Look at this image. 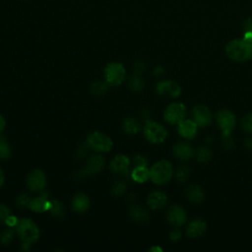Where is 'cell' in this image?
<instances>
[{
	"label": "cell",
	"mask_w": 252,
	"mask_h": 252,
	"mask_svg": "<svg viewBox=\"0 0 252 252\" xmlns=\"http://www.w3.org/2000/svg\"><path fill=\"white\" fill-rule=\"evenodd\" d=\"M192 116L198 127H207L212 123V113L205 104H197L192 109Z\"/></svg>",
	"instance_id": "obj_11"
},
{
	"label": "cell",
	"mask_w": 252,
	"mask_h": 252,
	"mask_svg": "<svg viewBox=\"0 0 252 252\" xmlns=\"http://www.w3.org/2000/svg\"><path fill=\"white\" fill-rule=\"evenodd\" d=\"M104 158L100 155H94V156H91L87 162H86V165L85 167L79 171L81 174L79 173H75V175H80L79 178H82L86 175H94L96 173H98L104 166Z\"/></svg>",
	"instance_id": "obj_9"
},
{
	"label": "cell",
	"mask_w": 252,
	"mask_h": 252,
	"mask_svg": "<svg viewBox=\"0 0 252 252\" xmlns=\"http://www.w3.org/2000/svg\"><path fill=\"white\" fill-rule=\"evenodd\" d=\"M88 149H89V147H88V145L86 144V142H85L84 144L80 145V147L78 148V150H77V152H76V157H77V158H79V159L83 158L86 156V153H87Z\"/></svg>",
	"instance_id": "obj_38"
},
{
	"label": "cell",
	"mask_w": 252,
	"mask_h": 252,
	"mask_svg": "<svg viewBox=\"0 0 252 252\" xmlns=\"http://www.w3.org/2000/svg\"><path fill=\"white\" fill-rule=\"evenodd\" d=\"M190 172H191V169L187 166V165H183V166H180L176 172H175V176H176V179L179 181V182H184L188 179L189 175H190Z\"/></svg>",
	"instance_id": "obj_31"
},
{
	"label": "cell",
	"mask_w": 252,
	"mask_h": 252,
	"mask_svg": "<svg viewBox=\"0 0 252 252\" xmlns=\"http://www.w3.org/2000/svg\"><path fill=\"white\" fill-rule=\"evenodd\" d=\"M133 164H134V166H147L148 161L144 156L137 155L133 158Z\"/></svg>",
	"instance_id": "obj_37"
},
{
	"label": "cell",
	"mask_w": 252,
	"mask_h": 252,
	"mask_svg": "<svg viewBox=\"0 0 252 252\" xmlns=\"http://www.w3.org/2000/svg\"><path fill=\"white\" fill-rule=\"evenodd\" d=\"M122 128H123L124 132H126L130 135H135L138 133V131L140 129V123L134 117H127L122 122Z\"/></svg>",
	"instance_id": "obj_25"
},
{
	"label": "cell",
	"mask_w": 252,
	"mask_h": 252,
	"mask_svg": "<svg viewBox=\"0 0 252 252\" xmlns=\"http://www.w3.org/2000/svg\"><path fill=\"white\" fill-rule=\"evenodd\" d=\"M129 216L134 221L140 222V223L148 221L150 218L148 211L139 205L131 206V208L129 209Z\"/></svg>",
	"instance_id": "obj_21"
},
{
	"label": "cell",
	"mask_w": 252,
	"mask_h": 252,
	"mask_svg": "<svg viewBox=\"0 0 252 252\" xmlns=\"http://www.w3.org/2000/svg\"><path fill=\"white\" fill-rule=\"evenodd\" d=\"M130 175L134 181L143 183L150 178V169L147 166H135Z\"/></svg>",
	"instance_id": "obj_23"
},
{
	"label": "cell",
	"mask_w": 252,
	"mask_h": 252,
	"mask_svg": "<svg viewBox=\"0 0 252 252\" xmlns=\"http://www.w3.org/2000/svg\"><path fill=\"white\" fill-rule=\"evenodd\" d=\"M144 69H145V64H144L143 62H137V63L135 64V69H134V71L139 72V73H142Z\"/></svg>",
	"instance_id": "obj_40"
},
{
	"label": "cell",
	"mask_w": 252,
	"mask_h": 252,
	"mask_svg": "<svg viewBox=\"0 0 252 252\" xmlns=\"http://www.w3.org/2000/svg\"><path fill=\"white\" fill-rule=\"evenodd\" d=\"M31 201L32 199L26 194H21L17 197V205L20 208H30Z\"/></svg>",
	"instance_id": "obj_35"
},
{
	"label": "cell",
	"mask_w": 252,
	"mask_h": 252,
	"mask_svg": "<svg viewBox=\"0 0 252 252\" xmlns=\"http://www.w3.org/2000/svg\"><path fill=\"white\" fill-rule=\"evenodd\" d=\"M16 231L23 242L33 243L39 237V230L37 225L30 219H20L16 223Z\"/></svg>",
	"instance_id": "obj_3"
},
{
	"label": "cell",
	"mask_w": 252,
	"mask_h": 252,
	"mask_svg": "<svg viewBox=\"0 0 252 252\" xmlns=\"http://www.w3.org/2000/svg\"><path fill=\"white\" fill-rule=\"evenodd\" d=\"M173 175V168L168 160H158L150 168V179L157 185L167 183Z\"/></svg>",
	"instance_id": "obj_2"
},
{
	"label": "cell",
	"mask_w": 252,
	"mask_h": 252,
	"mask_svg": "<svg viewBox=\"0 0 252 252\" xmlns=\"http://www.w3.org/2000/svg\"><path fill=\"white\" fill-rule=\"evenodd\" d=\"M12 155V150L5 136H0V159L7 160Z\"/></svg>",
	"instance_id": "obj_27"
},
{
	"label": "cell",
	"mask_w": 252,
	"mask_h": 252,
	"mask_svg": "<svg viewBox=\"0 0 252 252\" xmlns=\"http://www.w3.org/2000/svg\"><path fill=\"white\" fill-rule=\"evenodd\" d=\"M225 53L233 61L245 62L252 58V40L246 38H236L228 42Z\"/></svg>",
	"instance_id": "obj_1"
},
{
	"label": "cell",
	"mask_w": 252,
	"mask_h": 252,
	"mask_svg": "<svg viewBox=\"0 0 252 252\" xmlns=\"http://www.w3.org/2000/svg\"><path fill=\"white\" fill-rule=\"evenodd\" d=\"M9 217L10 209L4 204H0V222H5Z\"/></svg>",
	"instance_id": "obj_36"
},
{
	"label": "cell",
	"mask_w": 252,
	"mask_h": 252,
	"mask_svg": "<svg viewBox=\"0 0 252 252\" xmlns=\"http://www.w3.org/2000/svg\"><path fill=\"white\" fill-rule=\"evenodd\" d=\"M86 144L88 147L98 153H107L112 148V140L102 132H93L87 139Z\"/></svg>",
	"instance_id": "obj_5"
},
{
	"label": "cell",
	"mask_w": 252,
	"mask_h": 252,
	"mask_svg": "<svg viewBox=\"0 0 252 252\" xmlns=\"http://www.w3.org/2000/svg\"><path fill=\"white\" fill-rule=\"evenodd\" d=\"M129 166H130V159L125 155H117L112 158L110 162V169L113 172L126 175V176L130 175Z\"/></svg>",
	"instance_id": "obj_15"
},
{
	"label": "cell",
	"mask_w": 252,
	"mask_h": 252,
	"mask_svg": "<svg viewBox=\"0 0 252 252\" xmlns=\"http://www.w3.org/2000/svg\"><path fill=\"white\" fill-rule=\"evenodd\" d=\"M186 106L181 102L168 104L163 111V118L169 124H178L186 117Z\"/></svg>",
	"instance_id": "obj_7"
},
{
	"label": "cell",
	"mask_w": 252,
	"mask_h": 252,
	"mask_svg": "<svg viewBox=\"0 0 252 252\" xmlns=\"http://www.w3.org/2000/svg\"><path fill=\"white\" fill-rule=\"evenodd\" d=\"M48 212L50 215H52L55 218H62L65 215V209L64 206L57 200H51Z\"/></svg>",
	"instance_id": "obj_26"
},
{
	"label": "cell",
	"mask_w": 252,
	"mask_h": 252,
	"mask_svg": "<svg viewBox=\"0 0 252 252\" xmlns=\"http://www.w3.org/2000/svg\"><path fill=\"white\" fill-rule=\"evenodd\" d=\"M163 73H164V70H163V68H161V67H156V68L154 69V74H155L156 76L161 75V74H163Z\"/></svg>",
	"instance_id": "obj_42"
},
{
	"label": "cell",
	"mask_w": 252,
	"mask_h": 252,
	"mask_svg": "<svg viewBox=\"0 0 252 252\" xmlns=\"http://www.w3.org/2000/svg\"><path fill=\"white\" fill-rule=\"evenodd\" d=\"M181 236H182V233H181V231L178 228L172 229L170 231V233H169V239L171 241H177V240H179L181 238Z\"/></svg>",
	"instance_id": "obj_39"
},
{
	"label": "cell",
	"mask_w": 252,
	"mask_h": 252,
	"mask_svg": "<svg viewBox=\"0 0 252 252\" xmlns=\"http://www.w3.org/2000/svg\"><path fill=\"white\" fill-rule=\"evenodd\" d=\"M144 135L146 139L152 144H160L162 143L167 137L166 129L155 122V121H148L144 124Z\"/></svg>",
	"instance_id": "obj_6"
},
{
	"label": "cell",
	"mask_w": 252,
	"mask_h": 252,
	"mask_svg": "<svg viewBox=\"0 0 252 252\" xmlns=\"http://www.w3.org/2000/svg\"><path fill=\"white\" fill-rule=\"evenodd\" d=\"M172 153L180 160H188L192 158L193 148L186 142H177L172 147Z\"/></svg>",
	"instance_id": "obj_16"
},
{
	"label": "cell",
	"mask_w": 252,
	"mask_h": 252,
	"mask_svg": "<svg viewBox=\"0 0 252 252\" xmlns=\"http://www.w3.org/2000/svg\"><path fill=\"white\" fill-rule=\"evenodd\" d=\"M206 229H207V223L203 220L196 219L189 222L186 228V235L190 238L200 237L205 233Z\"/></svg>",
	"instance_id": "obj_17"
},
{
	"label": "cell",
	"mask_w": 252,
	"mask_h": 252,
	"mask_svg": "<svg viewBox=\"0 0 252 252\" xmlns=\"http://www.w3.org/2000/svg\"><path fill=\"white\" fill-rule=\"evenodd\" d=\"M27 186L31 191H42L46 186V176L40 169H33L27 176Z\"/></svg>",
	"instance_id": "obj_10"
},
{
	"label": "cell",
	"mask_w": 252,
	"mask_h": 252,
	"mask_svg": "<svg viewBox=\"0 0 252 252\" xmlns=\"http://www.w3.org/2000/svg\"><path fill=\"white\" fill-rule=\"evenodd\" d=\"M216 121L222 136H229L235 126V116L228 109H220L216 113Z\"/></svg>",
	"instance_id": "obj_8"
},
{
	"label": "cell",
	"mask_w": 252,
	"mask_h": 252,
	"mask_svg": "<svg viewBox=\"0 0 252 252\" xmlns=\"http://www.w3.org/2000/svg\"><path fill=\"white\" fill-rule=\"evenodd\" d=\"M167 203V196L161 191L152 192L147 199V204L152 210H159Z\"/></svg>",
	"instance_id": "obj_18"
},
{
	"label": "cell",
	"mask_w": 252,
	"mask_h": 252,
	"mask_svg": "<svg viewBox=\"0 0 252 252\" xmlns=\"http://www.w3.org/2000/svg\"><path fill=\"white\" fill-rule=\"evenodd\" d=\"M4 180H5L4 172H3V170L0 168V188H1V186L4 184Z\"/></svg>",
	"instance_id": "obj_44"
},
{
	"label": "cell",
	"mask_w": 252,
	"mask_h": 252,
	"mask_svg": "<svg viewBox=\"0 0 252 252\" xmlns=\"http://www.w3.org/2000/svg\"><path fill=\"white\" fill-rule=\"evenodd\" d=\"M5 125H6L5 119H4V117L0 114V134L3 132V130H4V128H5Z\"/></svg>",
	"instance_id": "obj_41"
},
{
	"label": "cell",
	"mask_w": 252,
	"mask_h": 252,
	"mask_svg": "<svg viewBox=\"0 0 252 252\" xmlns=\"http://www.w3.org/2000/svg\"><path fill=\"white\" fill-rule=\"evenodd\" d=\"M126 189H127V185H126L125 181L116 180L111 186V194L114 195V196L119 197V196H121L125 193Z\"/></svg>",
	"instance_id": "obj_29"
},
{
	"label": "cell",
	"mask_w": 252,
	"mask_h": 252,
	"mask_svg": "<svg viewBox=\"0 0 252 252\" xmlns=\"http://www.w3.org/2000/svg\"><path fill=\"white\" fill-rule=\"evenodd\" d=\"M13 230L11 228H5L0 232V243L2 245H9L13 240Z\"/></svg>",
	"instance_id": "obj_32"
},
{
	"label": "cell",
	"mask_w": 252,
	"mask_h": 252,
	"mask_svg": "<svg viewBox=\"0 0 252 252\" xmlns=\"http://www.w3.org/2000/svg\"><path fill=\"white\" fill-rule=\"evenodd\" d=\"M108 86L109 85L107 84V82L105 80L104 81H95L91 85L90 90L94 95H101L107 91Z\"/></svg>",
	"instance_id": "obj_28"
},
{
	"label": "cell",
	"mask_w": 252,
	"mask_h": 252,
	"mask_svg": "<svg viewBox=\"0 0 252 252\" xmlns=\"http://www.w3.org/2000/svg\"><path fill=\"white\" fill-rule=\"evenodd\" d=\"M50 201L47 198V195H41L39 197H36L34 199H32L30 204V209L36 213H42L46 212L49 209Z\"/></svg>",
	"instance_id": "obj_22"
},
{
	"label": "cell",
	"mask_w": 252,
	"mask_h": 252,
	"mask_svg": "<svg viewBox=\"0 0 252 252\" xmlns=\"http://www.w3.org/2000/svg\"><path fill=\"white\" fill-rule=\"evenodd\" d=\"M243 37L248 40H252V19H246L243 22Z\"/></svg>",
	"instance_id": "obj_33"
},
{
	"label": "cell",
	"mask_w": 252,
	"mask_h": 252,
	"mask_svg": "<svg viewBox=\"0 0 252 252\" xmlns=\"http://www.w3.org/2000/svg\"><path fill=\"white\" fill-rule=\"evenodd\" d=\"M185 196L193 203H200L205 199V192L199 185L192 184L185 189Z\"/></svg>",
	"instance_id": "obj_20"
},
{
	"label": "cell",
	"mask_w": 252,
	"mask_h": 252,
	"mask_svg": "<svg viewBox=\"0 0 252 252\" xmlns=\"http://www.w3.org/2000/svg\"><path fill=\"white\" fill-rule=\"evenodd\" d=\"M158 94L165 97H177L181 94V87L170 80H164L157 85Z\"/></svg>",
	"instance_id": "obj_13"
},
{
	"label": "cell",
	"mask_w": 252,
	"mask_h": 252,
	"mask_svg": "<svg viewBox=\"0 0 252 252\" xmlns=\"http://www.w3.org/2000/svg\"><path fill=\"white\" fill-rule=\"evenodd\" d=\"M241 126L246 132L252 134V113L246 114L245 116L242 117Z\"/></svg>",
	"instance_id": "obj_34"
},
{
	"label": "cell",
	"mask_w": 252,
	"mask_h": 252,
	"mask_svg": "<svg viewBox=\"0 0 252 252\" xmlns=\"http://www.w3.org/2000/svg\"><path fill=\"white\" fill-rule=\"evenodd\" d=\"M104 80L109 86H119L126 78L125 67L119 62L108 63L103 71Z\"/></svg>",
	"instance_id": "obj_4"
},
{
	"label": "cell",
	"mask_w": 252,
	"mask_h": 252,
	"mask_svg": "<svg viewBox=\"0 0 252 252\" xmlns=\"http://www.w3.org/2000/svg\"><path fill=\"white\" fill-rule=\"evenodd\" d=\"M128 86L134 92L142 91L145 87V81H144L141 73L134 71V73L129 77Z\"/></svg>",
	"instance_id": "obj_24"
},
{
	"label": "cell",
	"mask_w": 252,
	"mask_h": 252,
	"mask_svg": "<svg viewBox=\"0 0 252 252\" xmlns=\"http://www.w3.org/2000/svg\"><path fill=\"white\" fill-rule=\"evenodd\" d=\"M178 134L184 139H194L198 133V125L194 120L191 119H183L178 123L177 126Z\"/></svg>",
	"instance_id": "obj_14"
},
{
	"label": "cell",
	"mask_w": 252,
	"mask_h": 252,
	"mask_svg": "<svg viewBox=\"0 0 252 252\" xmlns=\"http://www.w3.org/2000/svg\"><path fill=\"white\" fill-rule=\"evenodd\" d=\"M244 144H245V147H246L248 150L252 151V137L246 139V141H245Z\"/></svg>",
	"instance_id": "obj_43"
},
{
	"label": "cell",
	"mask_w": 252,
	"mask_h": 252,
	"mask_svg": "<svg viewBox=\"0 0 252 252\" xmlns=\"http://www.w3.org/2000/svg\"><path fill=\"white\" fill-rule=\"evenodd\" d=\"M196 157H197L198 161L206 162L211 158L212 152L207 147H200L196 152Z\"/></svg>",
	"instance_id": "obj_30"
},
{
	"label": "cell",
	"mask_w": 252,
	"mask_h": 252,
	"mask_svg": "<svg viewBox=\"0 0 252 252\" xmlns=\"http://www.w3.org/2000/svg\"><path fill=\"white\" fill-rule=\"evenodd\" d=\"M90 198L84 193H77L72 200V208L79 214L85 213L90 207Z\"/></svg>",
	"instance_id": "obj_19"
},
{
	"label": "cell",
	"mask_w": 252,
	"mask_h": 252,
	"mask_svg": "<svg viewBox=\"0 0 252 252\" xmlns=\"http://www.w3.org/2000/svg\"><path fill=\"white\" fill-rule=\"evenodd\" d=\"M161 250H162L161 248L157 247V246H155V247H153V248H151V249H150V251H161Z\"/></svg>",
	"instance_id": "obj_45"
},
{
	"label": "cell",
	"mask_w": 252,
	"mask_h": 252,
	"mask_svg": "<svg viewBox=\"0 0 252 252\" xmlns=\"http://www.w3.org/2000/svg\"><path fill=\"white\" fill-rule=\"evenodd\" d=\"M167 221L174 227H179L183 225L187 220V215L185 210L179 205H172L167 209L166 212Z\"/></svg>",
	"instance_id": "obj_12"
}]
</instances>
